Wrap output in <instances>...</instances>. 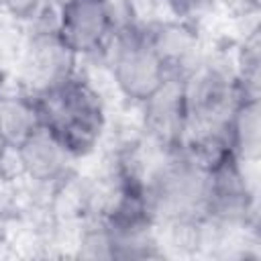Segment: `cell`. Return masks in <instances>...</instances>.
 <instances>
[{"instance_id": "obj_1", "label": "cell", "mask_w": 261, "mask_h": 261, "mask_svg": "<svg viewBox=\"0 0 261 261\" xmlns=\"http://www.w3.org/2000/svg\"><path fill=\"white\" fill-rule=\"evenodd\" d=\"M35 98L41 126H45L71 157L92 153L104 133L106 112L98 92L77 75L31 94Z\"/></svg>"}, {"instance_id": "obj_2", "label": "cell", "mask_w": 261, "mask_h": 261, "mask_svg": "<svg viewBox=\"0 0 261 261\" xmlns=\"http://www.w3.org/2000/svg\"><path fill=\"white\" fill-rule=\"evenodd\" d=\"M167 159L145 184L153 220L186 228L206 220L208 167L188 149L165 153Z\"/></svg>"}, {"instance_id": "obj_3", "label": "cell", "mask_w": 261, "mask_h": 261, "mask_svg": "<svg viewBox=\"0 0 261 261\" xmlns=\"http://www.w3.org/2000/svg\"><path fill=\"white\" fill-rule=\"evenodd\" d=\"M106 51L114 86L135 104L147 102L167 77H173L151 45L145 27L126 24L116 29Z\"/></svg>"}, {"instance_id": "obj_4", "label": "cell", "mask_w": 261, "mask_h": 261, "mask_svg": "<svg viewBox=\"0 0 261 261\" xmlns=\"http://www.w3.org/2000/svg\"><path fill=\"white\" fill-rule=\"evenodd\" d=\"M53 29L77 57L106 51L116 33L112 4L110 0H61Z\"/></svg>"}, {"instance_id": "obj_5", "label": "cell", "mask_w": 261, "mask_h": 261, "mask_svg": "<svg viewBox=\"0 0 261 261\" xmlns=\"http://www.w3.org/2000/svg\"><path fill=\"white\" fill-rule=\"evenodd\" d=\"M141 106L145 133L159 149H163V153H173L186 147L188 110L181 77H167V82Z\"/></svg>"}, {"instance_id": "obj_6", "label": "cell", "mask_w": 261, "mask_h": 261, "mask_svg": "<svg viewBox=\"0 0 261 261\" xmlns=\"http://www.w3.org/2000/svg\"><path fill=\"white\" fill-rule=\"evenodd\" d=\"M75 61L77 55L59 39L53 27L37 31L24 51V80L33 94H39L75 75Z\"/></svg>"}, {"instance_id": "obj_7", "label": "cell", "mask_w": 261, "mask_h": 261, "mask_svg": "<svg viewBox=\"0 0 261 261\" xmlns=\"http://www.w3.org/2000/svg\"><path fill=\"white\" fill-rule=\"evenodd\" d=\"M145 33L165 63L169 75L184 77L200 63V37L190 20H161L145 27Z\"/></svg>"}, {"instance_id": "obj_8", "label": "cell", "mask_w": 261, "mask_h": 261, "mask_svg": "<svg viewBox=\"0 0 261 261\" xmlns=\"http://www.w3.org/2000/svg\"><path fill=\"white\" fill-rule=\"evenodd\" d=\"M12 149L20 163V169L39 184L61 179L67 171L69 159H73L45 126H37L35 130H31Z\"/></svg>"}, {"instance_id": "obj_9", "label": "cell", "mask_w": 261, "mask_h": 261, "mask_svg": "<svg viewBox=\"0 0 261 261\" xmlns=\"http://www.w3.org/2000/svg\"><path fill=\"white\" fill-rule=\"evenodd\" d=\"M226 137L232 153L239 161L257 163L261 151V114H259V96H241L234 104L228 122Z\"/></svg>"}, {"instance_id": "obj_10", "label": "cell", "mask_w": 261, "mask_h": 261, "mask_svg": "<svg viewBox=\"0 0 261 261\" xmlns=\"http://www.w3.org/2000/svg\"><path fill=\"white\" fill-rule=\"evenodd\" d=\"M161 2L169 10V14L173 18L190 20L192 16H196V14L202 12V8L206 6L208 0H161Z\"/></svg>"}, {"instance_id": "obj_11", "label": "cell", "mask_w": 261, "mask_h": 261, "mask_svg": "<svg viewBox=\"0 0 261 261\" xmlns=\"http://www.w3.org/2000/svg\"><path fill=\"white\" fill-rule=\"evenodd\" d=\"M0 4L14 16V18H31L37 14L41 0H0Z\"/></svg>"}, {"instance_id": "obj_12", "label": "cell", "mask_w": 261, "mask_h": 261, "mask_svg": "<svg viewBox=\"0 0 261 261\" xmlns=\"http://www.w3.org/2000/svg\"><path fill=\"white\" fill-rule=\"evenodd\" d=\"M230 2V6L234 8V10H239V12H253V10H257V6H259V0H226V4Z\"/></svg>"}, {"instance_id": "obj_13", "label": "cell", "mask_w": 261, "mask_h": 261, "mask_svg": "<svg viewBox=\"0 0 261 261\" xmlns=\"http://www.w3.org/2000/svg\"><path fill=\"white\" fill-rule=\"evenodd\" d=\"M10 149H12V145H10V139L6 135V128H4V122H2V116H0V163L4 161V157L8 155Z\"/></svg>"}]
</instances>
